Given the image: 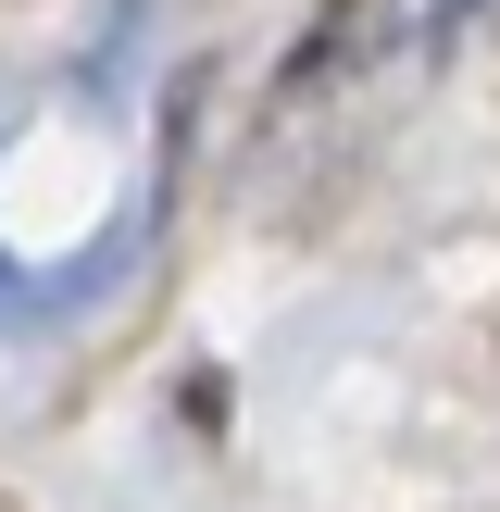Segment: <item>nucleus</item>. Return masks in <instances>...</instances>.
Wrapping results in <instances>:
<instances>
[{"instance_id": "obj_1", "label": "nucleus", "mask_w": 500, "mask_h": 512, "mask_svg": "<svg viewBox=\"0 0 500 512\" xmlns=\"http://www.w3.org/2000/svg\"><path fill=\"white\" fill-rule=\"evenodd\" d=\"M488 13H500V0H413V50L438 63V50H463V38H475Z\"/></svg>"}]
</instances>
